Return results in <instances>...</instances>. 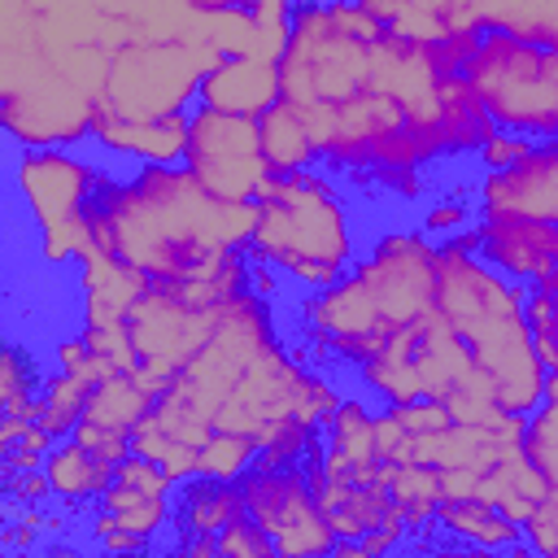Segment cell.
Wrapping results in <instances>:
<instances>
[{"label":"cell","instance_id":"cell-34","mask_svg":"<svg viewBox=\"0 0 558 558\" xmlns=\"http://www.w3.org/2000/svg\"><path fill=\"white\" fill-rule=\"evenodd\" d=\"M192 13H227V9H253L257 0H183Z\"/></svg>","mask_w":558,"mask_h":558},{"label":"cell","instance_id":"cell-12","mask_svg":"<svg viewBox=\"0 0 558 558\" xmlns=\"http://www.w3.org/2000/svg\"><path fill=\"white\" fill-rule=\"evenodd\" d=\"M488 218H532L558 227V140H541L523 161L493 170L480 187Z\"/></svg>","mask_w":558,"mask_h":558},{"label":"cell","instance_id":"cell-25","mask_svg":"<svg viewBox=\"0 0 558 558\" xmlns=\"http://www.w3.org/2000/svg\"><path fill=\"white\" fill-rule=\"evenodd\" d=\"M257 436L248 432H227V427H214L205 436V445L196 449V475H214V480H240L253 471L257 462Z\"/></svg>","mask_w":558,"mask_h":558},{"label":"cell","instance_id":"cell-6","mask_svg":"<svg viewBox=\"0 0 558 558\" xmlns=\"http://www.w3.org/2000/svg\"><path fill=\"white\" fill-rule=\"evenodd\" d=\"M458 78L493 118L497 131H519L532 140H558V52L484 31Z\"/></svg>","mask_w":558,"mask_h":558},{"label":"cell","instance_id":"cell-16","mask_svg":"<svg viewBox=\"0 0 558 558\" xmlns=\"http://www.w3.org/2000/svg\"><path fill=\"white\" fill-rule=\"evenodd\" d=\"M279 100V61L275 57H218V65L205 74L196 105L262 118Z\"/></svg>","mask_w":558,"mask_h":558},{"label":"cell","instance_id":"cell-15","mask_svg":"<svg viewBox=\"0 0 558 558\" xmlns=\"http://www.w3.org/2000/svg\"><path fill=\"white\" fill-rule=\"evenodd\" d=\"M445 31H497L558 52V0H449Z\"/></svg>","mask_w":558,"mask_h":558},{"label":"cell","instance_id":"cell-26","mask_svg":"<svg viewBox=\"0 0 558 558\" xmlns=\"http://www.w3.org/2000/svg\"><path fill=\"white\" fill-rule=\"evenodd\" d=\"M519 449L545 475V484L558 493V401L541 397V405L519 427Z\"/></svg>","mask_w":558,"mask_h":558},{"label":"cell","instance_id":"cell-22","mask_svg":"<svg viewBox=\"0 0 558 558\" xmlns=\"http://www.w3.org/2000/svg\"><path fill=\"white\" fill-rule=\"evenodd\" d=\"M257 135H262V157L275 174H292V170H310L318 166L314 140L301 122V113L288 100H275L262 118H257Z\"/></svg>","mask_w":558,"mask_h":558},{"label":"cell","instance_id":"cell-19","mask_svg":"<svg viewBox=\"0 0 558 558\" xmlns=\"http://www.w3.org/2000/svg\"><path fill=\"white\" fill-rule=\"evenodd\" d=\"M436 527L449 536V545L462 549H527L523 523H514L510 514H501L480 497H440Z\"/></svg>","mask_w":558,"mask_h":558},{"label":"cell","instance_id":"cell-20","mask_svg":"<svg viewBox=\"0 0 558 558\" xmlns=\"http://www.w3.org/2000/svg\"><path fill=\"white\" fill-rule=\"evenodd\" d=\"M44 471H48V484H52V497L70 510L87 506V501H100V493L113 484V462H105L100 453H92L83 440L74 436H61L48 458H44Z\"/></svg>","mask_w":558,"mask_h":558},{"label":"cell","instance_id":"cell-14","mask_svg":"<svg viewBox=\"0 0 558 558\" xmlns=\"http://www.w3.org/2000/svg\"><path fill=\"white\" fill-rule=\"evenodd\" d=\"M475 248L488 266L510 275L514 283H541L558 266V227L532 218H480Z\"/></svg>","mask_w":558,"mask_h":558},{"label":"cell","instance_id":"cell-33","mask_svg":"<svg viewBox=\"0 0 558 558\" xmlns=\"http://www.w3.org/2000/svg\"><path fill=\"white\" fill-rule=\"evenodd\" d=\"M471 218V209L466 205H440V209H432L427 218H423V235L432 240H449V235H458L462 231V222Z\"/></svg>","mask_w":558,"mask_h":558},{"label":"cell","instance_id":"cell-30","mask_svg":"<svg viewBox=\"0 0 558 558\" xmlns=\"http://www.w3.org/2000/svg\"><path fill=\"white\" fill-rule=\"evenodd\" d=\"M536 144H541V140H532V135H519V131H497L493 140H484V144H480V161H484V170L493 174V170H506V166L523 161V157H527Z\"/></svg>","mask_w":558,"mask_h":558},{"label":"cell","instance_id":"cell-10","mask_svg":"<svg viewBox=\"0 0 558 558\" xmlns=\"http://www.w3.org/2000/svg\"><path fill=\"white\" fill-rule=\"evenodd\" d=\"M183 166L201 179L205 192H214L227 205H253L275 174L262 157L257 118L222 113L209 105H192L187 113V153Z\"/></svg>","mask_w":558,"mask_h":558},{"label":"cell","instance_id":"cell-31","mask_svg":"<svg viewBox=\"0 0 558 558\" xmlns=\"http://www.w3.org/2000/svg\"><path fill=\"white\" fill-rule=\"evenodd\" d=\"M0 484H4V497L22 501V506H48V501H57L44 466H26V471H0Z\"/></svg>","mask_w":558,"mask_h":558},{"label":"cell","instance_id":"cell-1","mask_svg":"<svg viewBox=\"0 0 558 558\" xmlns=\"http://www.w3.org/2000/svg\"><path fill=\"white\" fill-rule=\"evenodd\" d=\"M96 244L148 283L218 279L248 244L253 205H227L179 166H140L100 174L87 205Z\"/></svg>","mask_w":558,"mask_h":558},{"label":"cell","instance_id":"cell-29","mask_svg":"<svg viewBox=\"0 0 558 558\" xmlns=\"http://www.w3.org/2000/svg\"><path fill=\"white\" fill-rule=\"evenodd\" d=\"M388 410H392V418H397L410 436H427V432H440V427L453 423L449 405H445V401H432V397H418V401H405V405H388Z\"/></svg>","mask_w":558,"mask_h":558},{"label":"cell","instance_id":"cell-18","mask_svg":"<svg viewBox=\"0 0 558 558\" xmlns=\"http://www.w3.org/2000/svg\"><path fill=\"white\" fill-rule=\"evenodd\" d=\"M187 113L157 118V122H118L96 109L92 144H100L105 153H118L126 161H140V166H179L187 153Z\"/></svg>","mask_w":558,"mask_h":558},{"label":"cell","instance_id":"cell-4","mask_svg":"<svg viewBox=\"0 0 558 558\" xmlns=\"http://www.w3.org/2000/svg\"><path fill=\"white\" fill-rule=\"evenodd\" d=\"M244 248L253 262L275 266L296 288L323 292L357 262V231L331 174L310 166L266 179L262 196L253 201Z\"/></svg>","mask_w":558,"mask_h":558},{"label":"cell","instance_id":"cell-3","mask_svg":"<svg viewBox=\"0 0 558 558\" xmlns=\"http://www.w3.org/2000/svg\"><path fill=\"white\" fill-rule=\"evenodd\" d=\"M427 310H436V244L427 235H384L344 279L301 305L310 344L349 366H362Z\"/></svg>","mask_w":558,"mask_h":558},{"label":"cell","instance_id":"cell-17","mask_svg":"<svg viewBox=\"0 0 558 558\" xmlns=\"http://www.w3.org/2000/svg\"><path fill=\"white\" fill-rule=\"evenodd\" d=\"M379 445H375V414L357 401L344 397L336 414L323 423V471L340 480H379Z\"/></svg>","mask_w":558,"mask_h":558},{"label":"cell","instance_id":"cell-7","mask_svg":"<svg viewBox=\"0 0 558 558\" xmlns=\"http://www.w3.org/2000/svg\"><path fill=\"white\" fill-rule=\"evenodd\" d=\"M100 174L105 170L74 148H17L13 187L35 222L39 257L48 266H78L92 248H100L87 222V205L96 196Z\"/></svg>","mask_w":558,"mask_h":558},{"label":"cell","instance_id":"cell-28","mask_svg":"<svg viewBox=\"0 0 558 558\" xmlns=\"http://www.w3.org/2000/svg\"><path fill=\"white\" fill-rule=\"evenodd\" d=\"M218 554H231V558H270V554H279V549H275L270 532L244 510L240 519H231V523L218 532Z\"/></svg>","mask_w":558,"mask_h":558},{"label":"cell","instance_id":"cell-2","mask_svg":"<svg viewBox=\"0 0 558 558\" xmlns=\"http://www.w3.org/2000/svg\"><path fill=\"white\" fill-rule=\"evenodd\" d=\"M436 310L488 375L497 405L510 418H527L541 405L549 375L527 327V283L488 266L475 248V231L436 244Z\"/></svg>","mask_w":558,"mask_h":558},{"label":"cell","instance_id":"cell-24","mask_svg":"<svg viewBox=\"0 0 558 558\" xmlns=\"http://www.w3.org/2000/svg\"><path fill=\"white\" fill-rule=\"evenodd\" d=\"M153 405H157V397H153L131 371H109L105 379H96L83 418L105 423V427H113V432H135V423H140Z\"/></svg>","mask_w":558,"mask_h":558},{"label":"cell","instance_id":"cell-8","mask_svg":"<svg viewBox=\"0 0 558 558\" xmlns=\"http://www.w3.org/2000/svg\"><path fill=\"white\" fill-rule=\"evenodd\" d=\"M353 371L384 405H405L418 397L445 401L458 388H466L475 375H484L440 310H427L423 318H414L410 327L388 336Z\"/></svg>","mask_w":558,"mask_h":558},{"label":"cell","instance_id":"cell-11","mask_svg":"<svg viewBox=\"0 0 558 558\" xmlns=\"http://www.w3.org/2000/svg\"><path fill=\"white\" fill-rule=\"evenodd\" d=\"M244 488V506L248 514L270 532L279 554H331L336 549V532L305 480L301 466H253L248 475H240Z\"/></svg>","mask_w":558,"mask_h":558},{"label":"cell","instance_id":"cell-23","mask_svg":"<svg viewBox=\"0 0 558 558\" xmlns=\"http://www.w3.org/2000/svg\"><path fill=\"white\" fill-rule=\"evenodd\" d=\"M379 484H388V497L405 510L410 532L432 527L436 506L445 497V484H440L436 466H427V462H384L379 466Z\"/></svg>","mask_w":558,"mask_h":558},{"label":"cell","instance_id":"cell-9","mask_svg":"<svg viewBox=\"0 0 558 558\" xmlns=\"http://www.w3.org/2000/svg\"><path fill=\"white\" fill-rule=\"evenodd\" d=\"M92 122L96 96L52 61H35V70H9L4 131L17 148H65L92 140Z\"/></svg>","mask_w":558,"mask_h":558},{"label":"cell","instance_id":"cell-32","mask_svg":"<svg viewBox=\"0 0 558 558\" xmlns=\"http://www.w3.org/2000/svg\"><path fill=\"white\" fill-rule=\"evenodd\" d=\"M74 440H83L92 453H100V458H105V462H113V466H118V462L131 453V432H113V427L92 423V418H78Z\"/></svg>","mask_w":558,"mask_h":558},{"label":"cell","instance_id":"cell-27","mask_svg":"<svg viewBox=\"0 0 558 558\" xmlns=\"http://www.w3.org/2000/svg\"><path fill=\"white\" fill-rule=\"evenodd\" d=\"M39 388H44V375L35 366V353H26L22 344H9L4 357H0V401H4V410L35 414Z\"/></svg>","mask_w":558,"mask_h":558},{"label":"cell","instance_id":"cell-21","mask_svg":"<svg viewBox=\"0 0 558 558\" xmlns=\"http://www.w3.org/2000/svg\"><path fill=\"white\" fill-rule=\"evenodd\" d=\"M174 514V493H144V488H131V484H109L96 501V514H92V536L100 532H131L140 541L153 545V536L170 523Z\"/></svg>","mask_w":558,"mask_h":558},{"label":"cell","instance_id":"cell-5","mask_svg":"<svg viewBox=\"0 0 558 558\" xmlns=\"http://www.w3.org/2000/svg\"><path fill=\"white\" fill-rule=\"evenodd\" d=\"M218 52L201 35H140L109 52L96 109L118 122H157L187 113Z\"/></svg>","mask_w":558,"mask_h":558},{"label":"cell","instance_id":"cell-35","mask_svg":"<svg viewBox=\"0 0 558 558\" xmlns=\"http://www.w3.org/2000/svg\"><path fill=\"white\" fill-rule=\"evenodd\" d=\"M536 353H541L545 371H558V323H554V336H549V344H541Z\"/></svg>","mask_w":558,"mask_h":558},{"label":"cell","instance_id":"cell-13","mask_svg":"<svg viewBox=\"0 0 558 558\" xmlns=\"http://www.w3.org/2000/svg\"><path fill=\"white\" fill-rule=\"evenodd\" d=\"M244 506V488L240 480H214V475H187L183 484H174V549L179 554H196V558H214L218 554V532L240 519Z\"/></svg>","mask_w":558,"mask_h":558}]
</instances>
